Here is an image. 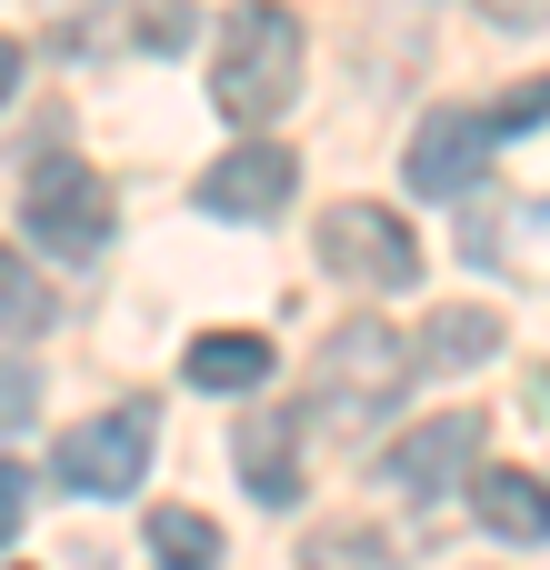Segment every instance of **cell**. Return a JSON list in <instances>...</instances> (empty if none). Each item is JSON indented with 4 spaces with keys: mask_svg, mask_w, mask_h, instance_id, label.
I'll return each mask as SVG.
<instances>
[{
    "mask_svg": "<svg viewBox=\"0 0 550 570\" xmlns=\"http://www.w3.org/2000/svg\"><path fill=\"white\" fill-rule=\"evenodd\" d=\"M501 30H550V0H481Z\"/></svg>",
    "mask_w": 550,
    "mask_h": 570,
    "instance_id": "cell-20",
    "label": "cell"
},
{
    "mask_svg": "<svg viewBox=\"0 0 550 570\" xmlns=\"http://www.w3.org/2000/svg\"><path fill=\"white\" fill-rule=\"evenodd\" d=\"M481 471V411H431V421H411L401 441H391V461H381V481L401 491V501H441L451 481H471Z\"/></svg>",
    "mask_w": 550,
    "mask_h": 570,
    "instance_id": "cell-6",
    "label": "cell"
},
{
    "mask_svg": "<svg viewBox=\"0 0 550 570\" xmlns=\"http://www.w3.org/2000/svg\"><path fill=\"white\" fill-rule=\"evenodd\" d=\"M491 351H501V321H491L481 301H451V311H431V331H421L411 361H421V371H481Z\"/></svg>",
    "mask_w": 550,
    "mask_h": 570,
    "instance_id": "cell-12",
    "label": "cell"
},
{
    "mask_svg": "<svg viewBox=\"0 0 550 570\" xmlns=\"http://www.w3.org/2000/svg\"><path fill=\"white\" fill-rule=\"evenodd\" d=\"M20 230H30L50 261L90 271V261L110 250V180H100V170H80V160H40V170H30V190H20Z\"/></svg>",
    "mask_w": 550,
    "mask_h": 570,
    "instance_id": "cell-4",
    "label": "cell"
},
{
    "mask_svg": "<svg viewBox=\"0 0 550 570\" xmlns=\"http://www.w3.org/2000/svg\"><path fill=\"white\" fill-rule=\"evenodd\" d=\"M481 120H491V130H541V120H550V70L531 80V90H511L501 110H481Z\"/></svg>",
    "mask_w": 550,
    "mask_h": 570,
    "instance_id": "cell-17",
    "label": "cell"
},
{
    "mask_svg": "<svg viewBox=\"0 0 550 570\" xmlns=\"http://www.w3.org/2000/svg\"><path fill=\"white\" fill-rule=\"evenodd\" d=\"M491 140H501V130H491L481 110H431V120L411 130V160H401V170H411L421 200H461V190L491 170Z\"/></svg>",
    "mask_w": 550,
    "mask_h": 570,
    "instance_id": "cell-8",
    "label": "cell"
},
{
    "mask_svg": "<svg viewBox=\"0 0 550 570\" xmlns=\"http://www.w3.org/2000/svg\"><path fill=\"white\" fill-rule=\"evenodd\" d=\"M20 521H30V471L0 461V541H20Z\"/></svg>",
    "mask_w": 550,
    "mask_h": 570,
    "instance_id": "cell-19",
    "label": "cell"
},
{
    "mask_svg": "<svg viewBox=\"0 0 550 570\" xmlns=\"http://www.w3.org/2000/svg\"><path fill=\"white\" fill-rule=\"evenodd\" d=\"M140 40H150V50H180V40H190V0H150V10H140Z\"/></svg>",
    "mask_w": 550,
    "mask_h": 570,
    "instance_id": "cell-18",
    "label": "cell"
},
{
    "mask_svg": "<svg viewBox=\"0 0 550 570\" xmlns=\"http://www.w3.org/2000/svg\"><path fill=\"white\" fill-rule=\"evenodd\" d=\"M20 60H30V50H20V40H10V30H0V110H10V100H20Z\"/></svg>",
    "mask_w": 550,
    "mask_h": 570,
    "instance_id": "cell-21",
    "label": "cell"
},
{
    "mask_svg": "<svg viewBox=\"0 0 550 570\" xmlns=\"http://www.w3.org/2000/svg\"><path fill=\"white\" fill-rule=\"evenodd\" d=\"M180 371H190V391L240 401V391H261V381H271V341H261V331H200Z\"/></svg>",
    "mask_w": 550,
    "mask_h": 570,
    "instance_id": "cell-11",
    "label": "cell"
},
{
    "mask_svg": "<svg viewBox=\"0 0 550 570\" xmlns=\"http://www.w3.org/2000/svg\"><path fill=\"white\" fill-rule=\"evenodd\" d=\"M230 461H240V481H251L261 511H291L301 501V411L291 401H251L240 431H230Z\"/></svg>",
    "mask_w": 550,
    "mask_h": 570,
    "instance_id": "cell-9",
    "label": "cell"
},
{
    "mask_svg": "<svg viewBox=\"0 0 550 570\" xmlns=\"http://www.w3.org/2000/svg\"><path fill=\"white\" fill-rule=\"evenodd\" d=\"M411 371H421V361L401 351L391 321H341V331L321 341V361H311V391H321L341 421H381V411H401Z\"/></svg>",
    "mask_w": 550,
    "mask_h": 570,
    "instance_id": "cell-2",
    "label": "cell"
},
{
    "mask_svg": "<svg viewBox=\"0 0 550 570\" xmlns=\"http://www.w3.org/2000/svg\"><path fill=\"white\" fill-rule=\"evenodd\" d=\"M321 271L351 291H411L421 281V230L391 200H331L321 210Z\"/></svg>",
    "mask_w": 550,
    "mask_h": 570,
    "instance_id": "cell-3",
    "label": "cell"
},
{
    "mask_svg": "<svg viewBox=\"0 0 550 570\" xmlns=\"http://www.w3.org/2000/svg\"><path fill=\"white\" fill-rule=\"evenodd\" d=\"M291 190H301V160H291L281 140H240V150H220V160L200 170V210H210V220H281Z\"/></svg>",
    "mask_w": 550,
    "mask_h": 570,
    "instance_id": "cell-7",
    "label": "cell"
},
{
    "mask_svg": "<svg viewBox=\"0 0 550 570\" xmlns=\"http://www.w3.org/2000/svg\"><path fill=\"white\" fill-rule=\"evenodd\" d=\"M150 561L160 570H220V521L190 511V501H160L150 511Z\"/></svg>",
    "mask_w": 550,
    "mask_h": 570,
    "instance_id": "cell-13",
    "label": "cell"
},
{
    "mask_svg": "<svg viewBox=\"0 0 550 570\" xmlns=\"http://www.w3.org/2000/svg\"><path fill=\"white\" fill-rule=\"evenodd\" d=\"M60 321V301H50V281L20 261V250H0V341H40Z\"/></svg>",
    "mask_w": 550,
    "mask_h": 570,
    "instance_id": "cell-14",
    "label": "cell"
},
{
    "mask_svg": "<svg viewBox=\"0 0 550 570\" xmlns=\"http://www.w3.org/2000/svg\"><path fill=\"white\" fill-rule=\"evenodd\" d=\"M471 511H481V531H501V541H550V481L541 471H511V461L471 471Z\"/></svg>",
    "mask_w": 550,
    "mask_h": 570,
    "instance_id": "cell-10",
    "label": "cell"
},
{
    "mask_svg": "<svg viewBox=\"0 0 550 570\" xmlns=\"http://www.w3.org/2000/svg\"><path fill=\"white\" fill-rule=\"evenodd\" d=\"M301 10L291 0H240L230 20H220V60H210V100H220V120H240V130H261V120H281L291 100H301Z\"/></svg>",
    "mask_w": 550,
    "mask_h": 570,
    "instance_id": "cell-1",
    "label": "cell"
},
{
    "mask_svg": "<svg viewBox=\"0 0 550 570\" xmlns=\"http://www.w3.org/2000/svg\"><path fill=\"white\" fill-rule=\"evenodd\" d=\"M50 471H60V491H80V501H130V491L150 481V401H120V411L70 421Z\"/></svg>",
    "mask_w": 550,
    "mask_h": 570,
    "instance_id": "cell-5",
    "label": "cell"
},
{
    "mask_svg": "<svg viewBox=\"0 0 550 570\" xmlns=\"http://www.w3.org/2000/svg\"><path fill=\"white\" fill-rule=\"evenodd\" d=\"M30 421H40V381H30V361H0V441Z\"/></svg>",
    "mask_w": 550,
    "mask_h": 570,
    "instance_id": "cell-16",
    "label": "cell"
},
{
    "mask_svg": "<svg viewBox=\"0 0 550 570\" xmlns=\"http://www.w3.org/2000/svg\"><path fill=\"white\" fill-rule=\"evenodd\" d=\"M301 570H391V551H381L371 531H351V521H341V531H321V541L301 551Z\"/></svg>",
    "mask_w": 550,
    "mask_h": 570,
    "instance_id": "cell-15",
    "label": "cell"
}]
</instances>
